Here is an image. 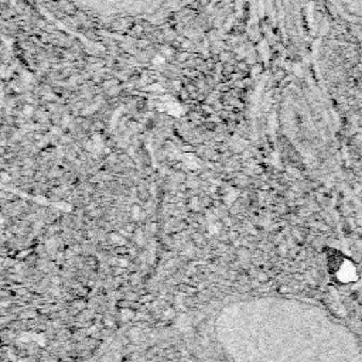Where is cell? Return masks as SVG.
<instances>
[{
    "mask_svg": "<svg viewBox=\"0 0 362 362\" xmlns=\"http://www.w3.org/2000/svg\"><path fill=\"white\" fill-rule=\"evenodd\" d=\"M328 3L339 17L362 24V0H328Z\"/></svg>",
    "mask_w": 362,
    "mask_h": 362,
    "instance_id": "cell-1",
    "label": "cell"
}]
</instances>
